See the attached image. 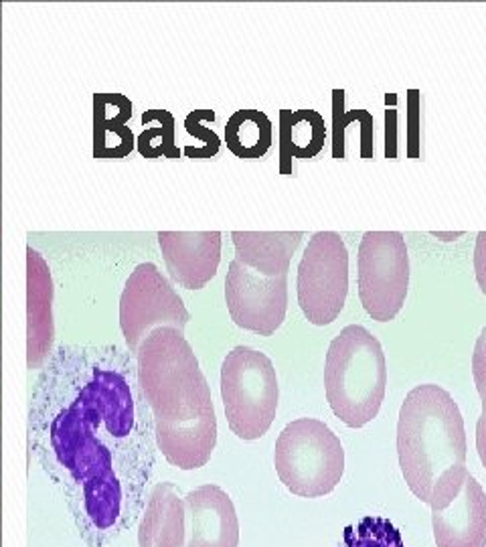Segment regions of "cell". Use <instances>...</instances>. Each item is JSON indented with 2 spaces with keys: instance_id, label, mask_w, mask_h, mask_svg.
Here are the masks:
<instances>
[{
  "instance_id": "obj_1",
  "label": "cell",
  "mask_w": 486,
  "mask_h": 547,
  "mask_svg": "<svg viewBox=\"0 0 486 547\" xmlns=\"http://www.w3.org/2000/svg\"><path fill=\"white\" fill-rule=\"evenodd\" d=\"M134 430V399L118 371L93 369L88 383L51 424V444L59 462L83 493V509L95 529L118 525L128 483L116 469L112 444ZM130 485V483H128Z\"/></svg>"
},
{
  "instance_id": "obj_2",
  "label": "cell",
  "mask_w": 486,
  "mask_h": 547,
  "mask_svg": "<svg viewBox=\"0 0 486 547\" xmlns=\"http://www.w3.org/2000/svg\"><path fill=\"white\" fill-rule=\"evenodd\" d=\"M399 466L410 490L432 509H444L466 476L464 418L454 397L425 383L405 395L397 422Z\"/></svg>"
},
{
  "instance_id": "obj_3",
  "label": "cell",
  "mask_w": 486,
  "mask_h": 547,
  "mask_svg": "<svg viewBox=\"0 0 486 547\" xmlns=\"http://www.w3.org/2000/svg\"><path fill=\"white\" fill-rule=\"evenodd\" d=\"M138 385L152 410L154 428L195 422L215 413L211 389L184 333L154 329L140 345Z\"/></svg>"
},
{
  "instance_id": "obj_4",
  "label": "cell",
  "mask_w": 486,
  "mask_h": 547,
  "mask_svg": "<svg viewBox=\"0 0 486 547\" xmlns=\"http://www.w3.org/2000/svg\"><path fill=\"white\" fill-rule=\"evenodd\" d=\"M387 387V365L379 339L361 324L336 334L326 353L324 389L333 413L349 428L377 418Z\"/></svg>"
},
{
  "instance_id": "obj_5",
  "label": "cell",
  "mask_w": 486,
  "mask_h": 547,
  "mask_svg": "<svg viewBox=\"0 0 486 547\" xmlns=\"http://www.w3.org/2000/svg\"><path fill=\"white\" fill-rule=\"evenodd\" d=\"M273 464L292 495L316 499L328 495L340 483L345 450L324 422L300 418L290 422L278 436Z\"/></svg>"
},
{
  "instance_id": "obj_6",
  "label": "cell",
  "mask_w": 486,
  "mask_h": 547,
  "mask_svg": "<svg viewBox=\"0 0 486 547\" xmlns=\"http://www.w3.org/2000/svg\"><path fill=\"white\" fill-rule=\"evenodd\" d=\"M221 397L231 432L242 440L261 438L275 418L280 387L270 357L235 347L221 365Z\"/></svg>"
},
{
  "instance_id": "obj_7",
  "label": "cell",
  "mask_w": 486,
  "mask_h": 547,
  "mask_svg": "<svg viewBox=\"0 0 486 547\" xmlns=\"http://www.w3.org/2000/svg\"><path fill=\"white\" fill-rule=\"evenodd\" d=\"M410 288V256L399 231H367L359 245V298L373 320L389 322Z\"/></svg>"
},
{
  "instance_id": "obj_8",
  "label": "cell",
  "mask_w": 486,
  "mask_h": 547,
  "mask_svg": "<svg viewBox=\"0 0 486 547\" xmlns=\"http://www.w3.org/2000/svg\"><path fill=\"white\" fill-rule=\"evenodd\" d=\"M298 304L308 322L324 327L336 320L349 294V249L334 231H319L298 264Z\"/></svg>"
},
{
  "instance_id": "obj_9",
  "label": "cell",
  "mask_w": 486,
  "mask_h": 547,
  "mask_svg": "<svg viewBox=\"0 0 486 547\" xmlns=\"http://www.w3.org/2000/svg\"><path fill=\"white\" fill-rule=\"evenodd\" d=\"M189 320L191 314L182 298L158 268L150 261L138 264L126 280L120 298V329L128 349L138 353L142 341L160 327L184 333Z\"/></svg>"
},
{
  "instance_id": "obj_10",
  "label": "cell",
  "mask_w": 486,
  "mask_h": 547,
  "mask_svg": "<svg viewBox=\"0 0 486 547\" xmlns=\"http://www.w3.org/2000/svg\"><path fill=\"white\" fill-rule=\"evenodd\" d=\"M288 276L266 278L251 272L237 259L229 264L225 302L231 320L245 331L261 336L273 334L286 319Z\"/></svg>"
},
{
  "instance_id": "obj_11",
  "label": "cell",
  "mask_w": 486,
  "mask_h": 547,
  "mask_svg": "<svg viewBox=\"0 0 486 547\" xmlns=\"http://www.w3.org/2000/svg\"><path fill=\"white\" fill-rule=\"evenodd\" d=\"M158 245L170 278L186 290H201L221 261L219 231H158Z\"/></svg>"
},
{
  "instance_id": "obj_12",
  "label": "cell",
  "mask_w": 486,
  "mask_h": 547,
  "mask_svg": "<svg viewBox=\"0 0 486 547\" xmlns=\"http://www.w3.org/2000/svg\"><path fill=\"white\" fill-rule=\"evenodd\" d=\"M186 541L184 547H237L239 521L233 501L217 485H203L184 497Z\"/></svg>"
},
{
  "instance_id": "obj_13",
  "label": "cell",
  "mask_w": 486,
  "mask_h": 547,
  "mask_svg": "<svg viewBox=\"0 0 486 547\" xmlns=\"http://www.w3.org/2000/svg\"><path fill=\"white\" fill-rule=\"evenodd\" d=\"M438 547H486V495L468 474L460 493L444 509H432Z\"/></svg>"
},
{
  "instance_id": "obj_14",
  "label": "cell",
  "mask_w": 486,
  "mask_h": 547,
  "mask_svg": "<svg viewBox=\"0 0 486 547\" xmlns=\"http://www.w3.org/2000/svg\"><path fill=\"white\" fill-rule=\"evenodd\" d=\"M302 231H233L235 259L266 278L288 276L290 259L302 242Z\"/></svg>"
},
{
  "instance_id": "obj_15",
  "label": "cell",
  "mask_w": 486,
  "mask_h": 547,
  "mask_svg": "<svg viewBox=\"0 0 486 547\" xmlns=\"http://www.w3.org/2000/svg\"><path fill=\"white\" fill-rule=\"evenodd\" d=\"M186 541V505L170 483L152 488L146 511L138 527L140 547H184Z\"/></svg>"
},
{
  "instance_id": "obj_16",
  "label": "cell",
  "mask_w": 486,
  "mask_h": 547,
  "mask_svg": "<svg viewBox=\"0 0 486 547\" xmlns=\"http://www.w3.org/2000/svg\"><path fill=\"white\" fill-rule=\"evenodd\" d=\"M27 302H29V367H37L45 359L47 351L53 343V314H51V298L53 284L45 259L41 258L32 247L27 249Z\"/></svg>"
},
{
  "instance_id": "obj_17",
  "label": "cell",
  "mask_w": 486,
  "mask_h": 547,
  "mask_svg": "<svg viewBox=\"0 0 486 547\" xmlns=\"http://www.w3.org/2000/svg\"><path fill=\"white\" fill-rule=\"evenodd\" d=\"M227 148L239 158H259L272 144V122L259 110H239L225 126Z\"/></svg>"
},
{
  "instance_id": "obj_18",
  "label": "cell",
  "mask_w": 486,
  "mask_h": 547,
  "mask_svg": "<svg viewBox=\"0 0 486 547\" xmlns=\"http://www.w3.org/2000/svg\"><path fill=\"white\" fill-rule=\"evenodd\" d=\"M324 120L312 110L282 112V154L284 158H310L322 148Z\"/></svg>"
},
{
  "instance_id": "obj_19",
  "label": "cell",
  "mask_w": 486,
  "mask_h": 547,
  "mask_svg": "<svg viewBox=\"0 0 486 547\" xmlns=\"http://www.w3.org/2000/svg\"><path fill=\"white\" fill-rule=\"evenodd\" d=\"M338 547H405V543L389 519L369 515L345 529Z\"/></svg>"
},
{
  "instance_id": "obj_20",
  "label": "cell",
  "mask_w": 486,
  "mask_h": 547,
  "mask_svg": "<svg viewBox=\"0 0 486 547\" xmlns=\"http://www.w3.org/2000/svg\"><path fill=\"white\" fill-rule=\"evenodd\" d=\"M172 124L174 120L168 122L167 126H152L148 130L142 132L140 136V152L144 156H179V151L172 144Z\"/></svg>"
},
{
  "instance_id": "obj_21",
  "label": "cell",
  "mask_w": 486,
  "mask_h": 547,
  "mask_svg": "<svg viewBox=\"0 0 486 547\" xmlns=\"http://www.w3.org/2000/svg\"><path fill=\"white\" fill-rule=\"evenodd\" d=\"M472 375L476 383V392L482 399V413H486V327L476 339L474 355H472Z\"/></svg>"
},
{
  "instance_id": "obj_22",
  "label": "cell",
  "mask_w": 486,
  "mask_h": 547,
  "mask_svg": "<svg viewBox=\"0 0 486 547\" xmlns=\"http://www.w3.org/2000/svg\"><path fill=\"white\" fill-rule=\"evenodd\" d=\"M474 272H476V282L486 296V231H480L476 235V245H474Z\"/></svg>"
},
{
  "instance_id": "obj_23",
  "label": "cell",
  "mask_w": 486,
  "mask_h": 547,
  "mask_svg": "<svg viewBox=\"0 0 486 547\" xmlns=\"http://www.w3.org/2000/svg\"><path fill=\"white\" fill-rule=\"evenodd\" d=\"M186 130H189L191 134L203 138V140L207 142V151H209V156L217 152V148H219V138L215 136V132L207 130V128H203V126H198V124H195V126H193L191 122H186Z\"/></svg>"
},
{
  "instance_id": "obj_24",
  "label": "cell",
  "mask_w": 486,
  "mask_h": 547,
  "mask_svg": "<svg viewBox=\"0 0 486 547\" xmlns=\"http://www.w3.org/2000/svg\"><path fill=\"white\" fill-rule=\"evenodd\" d=\"M476 450L480 456V462L486 469V413H480L476 422Z\"/></svg>"
}]
</instances>
